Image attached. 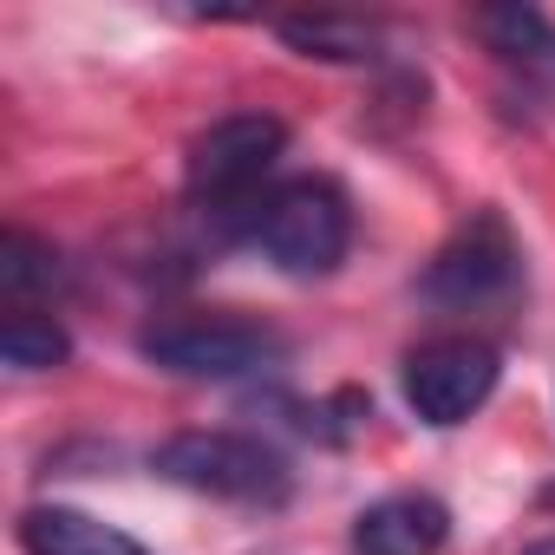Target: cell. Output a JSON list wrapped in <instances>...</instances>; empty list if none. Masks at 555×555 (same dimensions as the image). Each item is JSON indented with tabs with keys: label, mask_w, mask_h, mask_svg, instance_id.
Wrapping results in <instances>:
<instances>
[{
	"label": "cell",
	"mask_w": 555,
	"mask_h": 555,
	"mask_svg": "<svg viewBox=\"0 0 555 555\" xmlns=\"http://www.w3.org/2000/svg\"><path fill=\"white\" fill-rule=\"evenodd\" d=\"M151 470L183 490L222 496V503H282L295 483L282 451L261 438H242V431H177L170 444H157Z\"/></svg>",
	"instance_id": "cell-3"
},
{
	"label": "cell",
	"mask_w": 555,
	"mask_h": 555,
	"mask_svg": "<svg viewBox=\"0 0 555 555\" xmlns=\"http://www.w3.org/2000/svg\"><path fill=\"white\" fill-rule=\"evenodd\" d=\"M66 353H73V340H66V327L53 314L8 308V321H0V360L14 373H53V366H66Z\"/></svg>",
	"instance_id": "cell-11"
},
{
	"label": "cell",
	"mask_w": 555,
	"mask_h": 555,
	"mask_svg": "<svg viewBox=\"0 0 555 555\" xmlns=\"http://www.w3.org/2000/svg\"><path fill=\"white\" fill-rule=\"evenodd\" d=\"M522 282V242L509 235V222L496 209H477L425 268V301L438 308H496L509 301Z\"/></svg>",
	"instance_id": "cell-5"
},
{
	"label": "cell",
	"mask_w": 555,
	"mask_h": 555,
	"mask_svg": "<svg viewBox=\"0 0 555 555\" xmlns=\"http://www.w3.org/2000/svg\"><path fill=\"white\" fill-rule=\"evenodd\" d=\"M138 353L177 379H248L261 366H274L288 347L274 327L261 321H242V314H177V321H157L138 334Z\"/></svg>",
	"instance_id": "cell-4"
},
{
	"label": "cell",
	"mask_w": 555,
	"mask_h": 555,
	"mask_svg": "<svg viewBox=\"0 0 555 555\" xmlns=\"http://www.w3.org/2000/svg\"><path fill=\"white\" fill-rule=\"evenodd\" d=\"M53 282H60L53 242H40V235H27V229H8V235H0V295H8L14 308H34L40 295H53Z\"/></svg>",
	"instance_id": "cell-12"
},
{
	"label": "cell",
	"mask_w": 555,
	"mask_h": 555,
	"mask_svg": "<svg viewBox=\"0 0 555 555\" xmlns=\"http://www.w3.org/2000/svg\"><path fill=\"white\" fill-rule=\"evenodd\" d=\"M288 151V125L268 118V112H235V118H216L196 144H190V164H183V190L190 203H209L216 216H248L268 183V170L282 164Z\"/></svg>",
	"instance_id": "cell-2"
},
{
	"label": "cell",
	"mask_w": 555,
	"mask_h": 555,
	"mask_svg": "<svg viewBox=\"0 0 555 555\" xmlns=\"http://www.w3.org/2000/svg\"><path fill=\"white\" fill-rule=\"evenodd\" d=\"M522 555H555V535H542V542H529Z\"/></svg>",
	"instance_id": "cell-13"
},
{
	"label": "cell",
	"mask_w": 555,
	"mask_h": 555,
	"mask_svg": "<svg viewBox=\"0 0 555 555\" xmlns=\"http://www.w3.org/2000/svg\"><path fill=\"white\" fill-rule=\"evenodd\" d=\"M470 34L483 40V53L535 86H555V21L522 8V0H503V8H477Z\"/></svg>",
	"instance_id": "cell-8"
},
{
	"label": "cell",
	"mask_w": 555,
	"mask_h": 555,
	"mask_svg": "<svg viewBox=\"0 0 555 555\" xmlns=\"http://www.w3.org/2000/svg\"><path fill=\"white\" fill-rule=\"evenodd\" d=\"M451 535V509L425 490L379 496L353 516V555H438Z\"/></svg>",
	"instance_id": "cell-7"
},
{
	"label": "cell",
	"mask_w": 555,
	"mask_h": 555,
	"mask_svg": "<svg viewBox=\"0 0 555 555\" xmlns=\"http://www.w3.org/2000/svg\"><path fill=\"white\" fill-rule=\"evenodd\" d=\"M274 34H282L295 53L334 60V66H366V60H379V27L360 21V14H288V21H274Z\"/></svg>",
	"instance_id": "cell-10"
},
{
	"label": "cell",
	"mask_w": 555,
	"mask_h": 555,
	"mask_svg": "<svg viewBox=\"0 0 555 555\" xmlns=\"http://www.w3.org/2000/svg\"><path fill=\"white\" fill-rule=\"evenodd\" d=\"M496 347L490 340H470V334H451V340H425L418 353H405V405L451 431L464 425L470 412H483V399L496 392Z\"/></svg>",
	"instance_id": "cell-6"
},
{
	"label": "cell",
	"mask_w": 555,
	"mask_h": 555,
	"mask_svg": "<svg viewBox=\"0 0 555 555\" xmlns=\"http://www.w3.org/2000/svg\"><path fill=\"white\" fill-rule=\"evenodd\" d=\"M21 548L27 555H151L138 535H125L118 522L73 509V503H34L21 516Z\"/></svg>",
	"instance_id": "cell-9"
},
{
	"label": "cell",
	"mask_w": 555,
	"mask_h": 555,
	"mask_svg": "<svg viewBox=\"0 0 555 555\" xmlns=\"http://www.w3.org/2000/svg\"><path fill=\"white\" fill-rule=\"evenodd\" d=\"M242 235L282 274H334L353 248V203L327 177H288L242 216Z\"/></svg>",
	"instance_id": "cell-1"
}]
</instances>
